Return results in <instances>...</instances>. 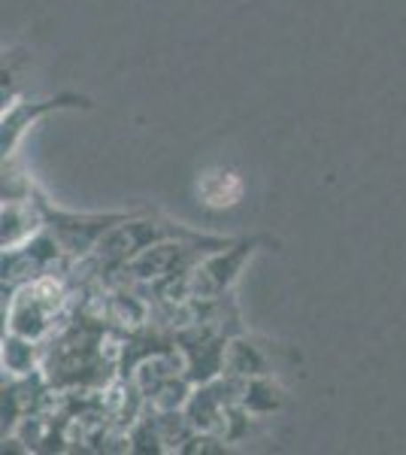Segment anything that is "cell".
<instances>
[{"instance_id":"cell-1","label":"cell","mask_w":406,"mask_h":455,"mask_svg":"<svg viewBox=\"0 0 406 455\" xmlns=\"http://www.w3.org/2000/svg\"><path fill=\"white\" fill-rule=\"evenodd\" d=\"M240 192H243V186L234 173H212V176H206L201 186V195L212 207H231L240 197Z\"/></svg>"}]
</instances>
